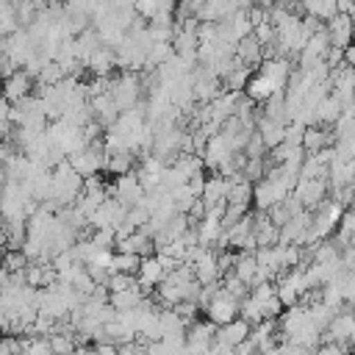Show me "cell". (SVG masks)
<instances>
[{
	"mask_svg": "<svg viewBox=\"0 0 355 355\" xmlns=\"http://www.w3.org/2000/svg\"><path fill=\"white\" fill-rule=\"evenodd\" d=\"M141 78L136 75V72H119V75H114L111 78V100L116 103V108L119 111H130V108H136L139 105V97H141Z\"/></svg>",
	"mask_w": 355,
	"mask_h": 355,
	"instance_id": "6da1fadb",
	"label": "cell"
},
{
	"mask_svg": "<svg viewBox=\"0 0 355 355\" xmlns=\"http://www.w3.org/2000/svg\"><path fill=\"white\" fill-rule=\"evenodd\" d=\"M105 158H108V150H105V141L100 139V141H92V144H86L83 150L72 153L67 161H69V164L75 166V172L86 180V178L100 175V172L105 169Z\"/></svg>",
	"mask_w": 355,
	"mask_h": 355,
	"instance_id": "7a4b0ae2",
	"label": "cell"
},
{
	"mask_svg": "<svg viewBox=\"0 0 355 355\" xmlns=\"http://www.w3.org/2000/svg\"><path fill=\"white\" fill-rule=\"evenodd\" d=\"M239 305H241V302H239L236 297H230V294L222 288V283H219V288H216L214 300L205 305V316H208V322H211V324L222 327V324H227V322L239 319Z\"/></svg>",
	"mask_w": 355,
	"mask_h": 355,
	"instance_id": "3957f363",
	"label": "cell"
},
{
	"mask_svg": "<svg viewBox=\"0 0 355 355\" xmlns=\"http://www.w3.org/2000/svg\"><path fill=\"white\" fill-rule=\"evenodd\" d=\"M214 338H216V324H211L208 319L191 322L186 327V355H205L214 347Z\"/></svg>",
	"mask_w": 355,
	"mask_h": 355,
	"instance_id": "277c9868",
	"label": "cell"
},
{
	"mask_svg": "<svg viewBox=\"0 0 355 355\" xmlns=\"http://www.w3.org/2000/svg\"><path fill=\"white\" fill-rule=\"evenodd\" d=\"M108 194H111L114 200H119L125 208H133V205L141 202L144 186L139 183V175H136V172H128V175H119V178L108 186Z\"/></svg>",
	"mask_w": 355,
	"mask_h": 355,
	"instance_id": "5b68a950",
	"label": "cell"
},
{
	"mask_svg": "<svg viewBox=\"0 0 355 355\" xmlns=\"http://www.w3.org/2000/svg\"><path fill=\"white\" fill-rule=\"evenodd\" d=\"M327 186H330L327 178H300L294 186V197L300 200V205L305 211H311V208H319L324 202Z\"/></svg>",
	"mask_w": 355,
	"mask_h": 355,
	"instance_id": "8992f818",
	"label": "cell"
},
{
	"mask_svg": "<svg viewBox=\"0 0 355 355\" xmlns=\"http://www.w3.org/2000/svg\"><path fill=\"white\" fill-rule=\"evenodd\" d=\"M324 31H327V36H330V44L333 47H338V50H347L349 44H352V36H355V22H352V17L349 14H333L330 19H327V25H324Z\"/></svg>",
	"mask_w": 355,
	"mask_h": 355,
	"instance_id": "52a82bcc",
	"label": "cell"
},
{
	"mask_svg": "<svg viewBox=\"0 0 355 355\" xmlns=\"http://www.w3.org/2000/svg\"><path fill=\"white\" fill-rule=\"evenodd\" d=\"M355 333V311H338L333 316V322L324 327L322 333V344L324 341H336V344H349Z\"/></svg>",
	"mask_w": 355,
	"mask_h": 355,
	"instance_id": "ba28073f",
	"label": "cell"
},
{
	"mask_svg": "<svg viewBox=\"0 0 355 355\" xmlns=\"http://www.w3.org/2000/svg\"><path fill=\"white\" fill-rule=\"evenodd\" d=\"M33 78L25 72V69H17L11 78H6L3 80V89H0V94L8 100V103H19V100H25V97H31L33 94Z\"/></svg>",
	"mask_w": 355,
	"mask_h": 355,
	"instance_id": "9c48e42d",
	"label": "cell"
},
{
	"mask_svg": "<svg viewBox=\"0 0 355 355\" xmlns=\"http://www.w3.org/2000/svg\"><path fill=\"white\" fill-rule=\"evenodd\" d=\"M136 277H139V286H141V288H144V294H147V291H153V288H158V286H161V280L166 277V266H164V261H161L158 255L141 258Z\"/></svg>",
	"mask_w": 355,
	"mask_h": 355,
	"instance_id": "30bf717a",
	"label": "cell"
},
{
	"mask_svg": "<svg viewBox=\"0 0 355 355\" xmlns=\"http://www.w3.org/2000/svg\"><path fill=\"white\" fill-rule=\"evenodd\" d=\"M250 327L252 324H247L244 319H233V322L216 327V338L214 341L222 344V347H227V349H236V347H241L250 338Z\"/></svg>",
	"mask_w": 355,
	"mask_h": 355,
	"instance_id": "8fae6325",
	"label": "cell"
},
{
	"mask_svg": "<svg viewBox=\"0 0 355 355\" xmlns=\"http://www.w3.org/2000/svg\"><path fill=\"white\" fill-rule=\"evenodd\" d=\"M116 67V50L114 47H108V44H100L92 55H89V61H86V69H89V75H94V78H111V69Z\"/></svg>",
	"mask_w": 355,
	"mask_h": 355,
	"instance_id": "7c38bea8",
	"label": "cell"
},
{
	"mask_svg": "<svg viewBox=\"0 0 355 355\" xmlns=\"http://www.w3.org/2000/svg\"><path fill=\"white\" fill-rule=\"evenodd\" d=\"M116 252H130V255H139V258H150V255H155V241L144 230H136V233L116 241Z\"/></svg>",
	"mask_w": 355,
	"mask_h": 355,
	"instance_id": "4fadbf2b",
	"label": "cell"
},
{
	"mask_svg": "<svg viewBox=\"0 0 355 355\" xmlns=\"http://www.w3.org/2000/svg\"><path fill=\"white\" fill-rule=\"evenodd\" d=\"M236 61L239 64H244V67H261V61H263V44L255 39V33H250V36H244L239 44H236Z\"/></svg>",
	"mask_w": 355,
	"mask_h": 355,
	"instance_id": "5bb4252c",
	"label": "cell"
},
{
	"mask_svg": "<svg viewBox=\"0 0 355 355\" xmlns=\"http://www.w3.org/2000/svg\"><path fill=\"white\" fill-rule=\"evenodd\" d=\"M275 92H280V89H277V86H275V83H272L266 75H261V72H255V75L250 78L247 89H244V94H247V97H250L255 105H258V103L263 105V103H266V100H269Z\"/></svg>",
	"mask_w": 355,
	"mask_h": 355,
	"instance_id": "9a60e30c",
	"label": "cell"
},
{
	"mask_svg": "<svg viewBox=\"0 0 355 355\" xmlns=\"http://www.w3.org/2000/svg\"><path fill=\"white\" fill-rule=\"evenodd\" d=\"M92 103V111H94V119L103 125V128H111L116 119H119V108H116V103L111 100V94H100V97H94V100H89Z\"/></svg>",
	"mask_w": 355,
	"mask_h": 355,
	"instance_id": "2e32d148",
	"label": "cell"
},
{
	"mask_svg": "<svg viewBox=\"0 0 355 355\" xmlns=\"http://www.w3.org/2000/svg\"><path fill=\"white\" fill-rule=\"evenodd\" d=\"M252 200V183L244 175H233L230 178V194H227V205H241L247 208Z\"/></svg>",
	"mask_w": 355,
	"mask_h": 355,
	"instance_id": "e0dca14e",
	"label": "cell"
},
{
	"mask_svg": "<svg viewBox=\"0 0 355 355\" xmlns=\"http://www.w3.org/2000/svg\"><path fill=\"white\" fill-rule=\"evenodd\" d=\"M141 300H144V288H130V291H111V294H108V302H111V308H114L116 313L139 308V305H141Z\"/></svg>",
	"mask_w": 355,
	"mask_h": 355,
	"instance_id": "ac0fdd59",
	"label": "cell"
},
{
	"mask_svg": "<svg viewBox=\"0 0 355 355\" xmlns=\"http://www.w3.org/2000/svg\"><path fill=\"white\" fill-rule=\"evenodd\" d=\"M53 355H72L78 352V333H53L47 336Z\"/></svg>",
	"mask_w": 355,
	"mask_h": 355,
	"instance_id": "d6986e66",
	"label": "cell"
},
{
	"mask_svg": "<svg viewBox=\"0 0 355 355\" xmlns=\"http://www.w3.org/2000/svg\"><path fill=\"white\" fill-rule=\"evenodd\" d=\"M139 263L141 258L139 255H130V252H114L111 255V275H136L139 272Z\"/></svg>",
	"mask_w": 355,
	"mask_h": 355,
	"instance_id": "ffe728a7",
	"label": "cell"
},
{
	"mask_svg": "<svg viewBox=\"0 0 355 355\" xmlns=\"http://www.w3.org/2000/svg\"><path fill=\"white\" fill-rule=\"evenodd\" d=\"M28 263H31V261L25 258V252H22V250H6V252H3V263H0V266H3L6 272H11V275H14V272H25V269H28Z\"/></svg>",
	"mask_w": 355,
	"mask_h": 355,
	"instance_id": "44dd1931",
	"label": "cell"
},
{
	"mask_svg": "<svg viewBox=\"0 0 355 355\" xmlns=\"http://www.w3.org/2000/svg\"><path fill=\"white\" fill-rule=\"evenodd\" d=\"M316 355H349L347 344H336V341H324L316 347Z\"/></svg>",
	"mask_w": 355,
	"mask_h": 355,
	"instance_id": "7402d4cb",
	"label": "cell"
},
{
	"mask_svg": "<svg viewBox=\"0 0 355 355\" xmlns=\"http://www.w3.org/2000/svg\"><path fill=\"white\" fill-rule=\"evenodd\" d=\"M17 69H19V67H17V64H14V61H11L8 55H3V53H0V80L11 78V75H14Z\"/></svg>",
	"mask_w": 355,
	"mask_h": 355,
	"instance_id": "603a6c76",
	"label": "cell"
},
{
	"mask_svg": "<svg viewBox=\"0 0 355 355\" xmlns=\"http://www.w3.org/2000/svg\"><path fill=\"white\" fill-rule=\"evenodd\" d=\"M0 122H11V103L0 94Z\"/></svg>",
	"mask_w": 355,
	"mask_h": 355,
	"instance_id": "cb8c5ba5",
	"label": "cell"
},
{
	"mask_svg": "<svg viewBox=\"0 0 355 355\" xmlns=\"http://www.w3.org/2000/svg\"><path fill=\"white\" fill-rule=\"evenodd\" d=\"M3 189H6V175H3V169H0V197H3Z\"/></svg>",
	"mask_w": 355,
	"mask_h": 355,
	"instance_id": "d4e9b609",
	"label": "cell"
},
{
	"mask_svg": "<svg viewBox=\"0 0 355 355\" xmlns=\"http://www.w3.org/2000/svg\"><path fill=\"white\" fill-rule=\"evenodd\" d=\"M349 352L355 355V333H352V338H349Z\"/></svg>",
	"mask_w": 355,
	"mask_h": 355,
	"instance_id": "484cf974",
	"label": "cell"
},
{
	"mask_svg": "<svg viewBox=\"0 0 355 355\" xmlns=\"http://www.w3.org/2000/svg\"><path fill=\"white\" fill-rule=\"evenodd\" d=\"M3 252H6V250H0V263H3Z\"/></svg>",
	"mask_w": 355,
	"mask_h": 355,
	"instance_id": "4316f807",
	"label": "cell"
}]
</instances>
